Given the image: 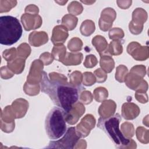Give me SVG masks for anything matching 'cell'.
Instances as JSON below:
<instances>
[{
	"label": "cell",
	"instance_id": "cell-1",
	"mask_svg": "<svg viewBox=\"0 0 149 149\" xmlns=\"http://www.w3.org/2000/svg\"><path fill=\"white\" fill-rule=\"evenodd\" d=\"M41 90L47 94L54 104L69 113L80 98L85 88L67 81L50 79L47 73L42 71Z\"/></svg>",
	"mask_w": 149,
	"mask_h": 149
},
{
	"label": "cell",
	"instance_id": "cell-2",
	"mask_svg": "<svg viewBox=\"0 0 149 149\" xmlns=\"http://www.w3.org/2000/svg\"><path fill=\"white\" fill-rule=\"evenodd\" d=\"M68 113L59 107L53 108L48 113L45 120L46 133L49 139L56 140L66 132Z\"/></svg>",
	"mask_w": 149,
	"mask_h": 149
},
{
	"label": "cell",
	"instance_id": "cell-3",
	"mask_svg": "<svg viewBox=\"0 0 149 149\" xmlns=\"http://www.w3.org/2000/svg\"><path fill=\"white\" fill-rule=\"evenodd\" d=\"M120 121L121 116L117 113L107 118H100L97 123V127L108 135L117 148H123L130 142V140L126 138L119 129Z\"/></svg>",
	"mask_w": 149,
	"mask_h": 149
},
{
	"label": "cell",
	"instance_id": "cell-4",
	"mask_svg": "<svg viewBox=\"0 0 149 149\" xmlns=\"http://www.w3.org/2000/svg\"><path fill=\"white\" fill-rule=\"evenodd\" d=\"M23 29L19 20L12 16L0 17V43L11 45L17 42L22 36Z\"/></svg>",
	"mask_w": 149,
	"mask_h": 149
},
{
	"label": "cell",
	"instance_id": "cell-5",
	"mask_svg": "<svg viewBox=\"0 0 149 149\" xmlns=\"http://www.w3.org/2000/svg\"><path fill=\"white\" fill-rule=\"evenodd\" d=\"M80 136L76 133L74 127H69L63 137L58 140H51L45 148H68L73 149Z\"/></svg>",
	"mask_w": 149,
	"mask_h": 149
}]
</instances>
